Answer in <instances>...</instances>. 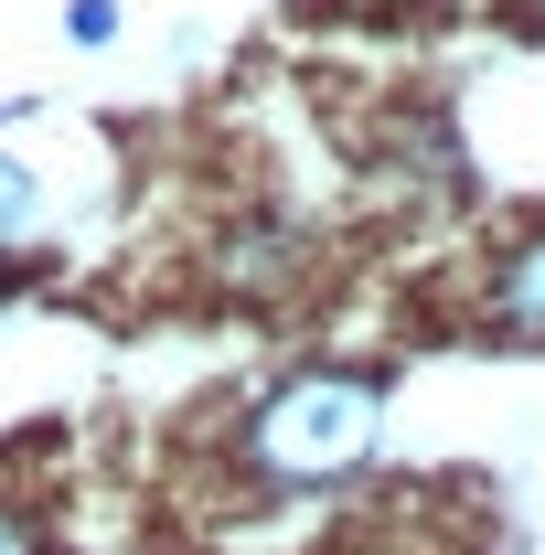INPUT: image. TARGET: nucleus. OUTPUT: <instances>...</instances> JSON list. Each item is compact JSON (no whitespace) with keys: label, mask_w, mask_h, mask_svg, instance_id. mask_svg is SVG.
Masks as SVG:
<instances>
[{"label":"nucleus","mask_w":545,"mask_h":555,"mask_svg":"<svg viewBox=\"0 0 545 555\" xmlns=\"http://www.w3.org/2000/svg\"><path fill=\"white\" fill-rule=\"evenodd\" d=\"M385 438V385L375 374H289L268 406L246 416V481L257 491H332L375 460Z\"/></svg>","instance_id":"nucleus-1"},{"label":"nucleus","mask_w":545,"mask_h":555,"mask_svg":"<svg viewBox=\"0 0 545 555\" xmlns=\"http://www.w3.org/2000/svg\"><path fill=\"white\" fill-rule=\"evenodd\" d=\"M481 299H492V321L503 332H524V343H545V224H524L503 257H492V278H481Z\"/></svg>","instance_id":"nucleus-2"},{"label":"nucleus","mask_w":545,"mask_h":555,"mask_svg":"<svg viewBox=\"0 0 545 555\" xmlns=\"http://www.w3.org/2000/svg\"><path fill=\"white\" fill-rule=\"evenodd\" d=\"M33 224H43V182H33V160L0 150V246H33Z\"/></svg>","instance_id":"nucleus-3"},{"label":"nucleus","mask_w":545,"mask_h":555,"mask_svg":"<svg viewBox=\"0 0 545 555\" xmlns=\"http://www.w3.org/2000/svg\"><path fill=\"white\" fill-rule=\"evenodd\" d=\"M65 43H118V0H65Z\"/></svg>","instance_id":"nucleus-4"},{"label":"nucleus","mask_w":545,"mask_h":555,"mask_svg":"<svg viewBox=\"0 0 545 555\" xmlns=\"http://www.w3.org/2000/svg\"><path fill=\"white\" fill-rule=\"evenodd\" d=\"M0 555H33V524H22L11 502H0Z\"/></svg>","instance_id":"nucleus-5"},{"label":"nucleus","mask_w":545,"mask_h":555,"mask_svg":"<svg viewBox=\"0 0 545 555\" xmlns=\"http://www.w3.org/2000/svg\"><path fill=\"white\" fill-rule=\"evenodd\" d=\"M0 118H11V107H0Z\"/></svg>","instance_id":"nucleus-6"}]
</instances>
